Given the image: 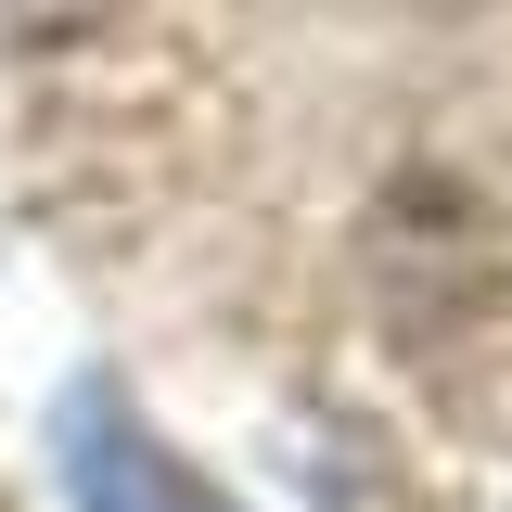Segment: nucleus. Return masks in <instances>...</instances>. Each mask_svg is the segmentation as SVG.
Listing matches in <instances>:
<instances>
[{
  "label": "nucleus",
  "mask_w": 512,
  "mask_h": 512,
  "mask_svg": "<svg viewBox=\"0 0 512 512\" xmlns=\"http://www.w3.org/2000/svg\"><path fill=\"white\" fill-rule=\"evenodd\" d=\"M52 474H64V512H231L180 448L128 410L116 372H77L52 410Z\"/></svg>",
  "instance_id": "1"
}]
</instances>
